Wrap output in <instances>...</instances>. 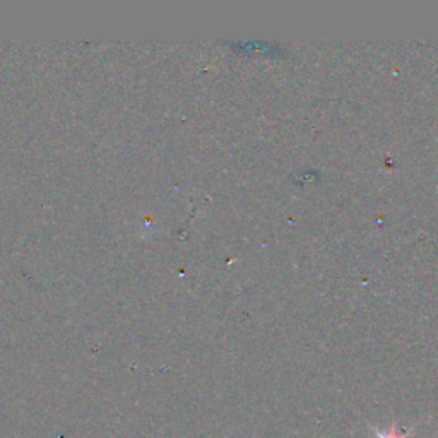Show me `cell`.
<instances>
[{
  "label": "cell",
  "mask_w": 438,
  "mask_h": 438,
  "mask_svg": "<svg viewBox=\"0 0 438 438\" xmlns=\"http://www.w3.org/2000/svg\"><path fill=\"white\" fill-rule=\"evenodd\" d=\"M373 435L375 438H410V430L399 425H390L387 430L375 428Z\"/></svg>",
  "instance_id": "cell-1"
}]
</instances>
